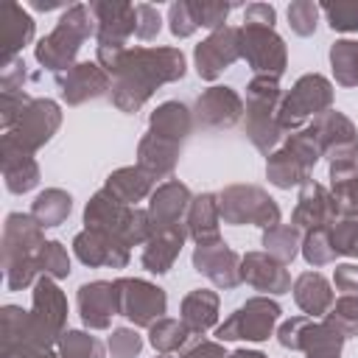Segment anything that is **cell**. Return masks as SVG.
<instances>
[{"mask_svg": "<svg viewBox=\"0 0 358 358\" xmlns=\"http://www.w3.org/2000/svg\"><path fill=\"white\" fill-rule=\"evenodd\" d=\"M95 62L112 78V103L120 112H137L157 87L185 76L179 48H98Z\"/></svg>", "mask_w": 358, "mask_h": 358, "instance_id": "1", "label": "cell"}, {"mask_svg": "<svg viewBox=\"0 0 358 358\" xmlns=\"http://www.w3.org/2000/svg\"><path fill=\"white\" fill-rule=\"evenodd\" d=\"M45 246L42 241V227L34 221V215H22V213H11L6 218L3 227V274H6V285L11 291L25 288L34 282L36 271H39V249Z\"/></svg>", "mask_w": 358, "mask_h": 358, "instance_id": "2", "label": "cell"}, {"mask_svg": "<svg viewBox=\"0 0 358 358\" xmlns=\"http://www.w3.org/2000/svg\"><path fill=\"white\" fill-rule=\"evenodd\" d=\"M98 31V22H95V14L90 11V6H70L62 17H59V25L39 39L36 45V62L45 67V70H53L56 76L70 70L73 67V59L81 48L84 39L95 36Z\"/></svg>", "mask_w": 358, "mask_h": 358, "instance_id": "3", "label": "cell"}, {"mask_svg": "<svg viewBox=\"0 0 358 358\" xmlns=\"http://www.w3.org/2000/svg\"><path fill=\"white\" fill-rule=\"evenodd\" d=\"M280 84L277 78L268 76H255L246 87V134L252 140V145L260 154H274L277 143L282 140V129L277 120L280 112Z\"/></svg>", "mask_w": 358, "mask_h": 358, "instance_id": "4", "label": "cell"}, {"mask_svg": "<svg viewBox=\"0 0 358 358\" xmlns=\"http://www.w3.org/2000/svg\"><path fill=\"white\" fill-rule=\"evenodd\" d=\"M218 213L232 227L255 224V227L271 229V227L280 224L277 201L255 185H232V187L221 190L218 193Z\"/></svg>", "mask_w": 358, "mask_h": 358, "instance_id": "5", "label": "cell"}, {"mask_svg": "<svg viewBox=\"0 0 358 358\" xmlns=\"http://www.w3.org/2000/svg\"><path fill=\"white\" fill-rule=\"evenodd\" d=\"M330 103H333V84L319 73H308L280 101V112H277L280 129L282 131H294L308 117L316 120L319 115H324L330 109Z\"/></svg>", "mask_w": 358, "mask_h": 358, "instance_id": "6", "label": "cell"}, {"mask_svg": "<svg viewBox=\"0 0 358 358\" xmlns=\"http://www.w3.org/2000/svg\"><path fill=\"white\" fill-rule=\"evenodd\" d=\"M112 285H115L117 316H126L137 327H151L154 322H159L165 316L168 299H165V291L157 288L154 282L137 280V277L134 280L131 277H120Z\"/></svg>", "mask_w": 358, "mask_h": 358, "instance_id": "7", "label": "cell"}, {"mask_svg": "<svg viewBox=\"0 0 358 358\" xmlns=\"http://www.w3.org/2000/svg\"><path fill=\"white\" fill-rule=\"evenodd\" d=\"M67 322V299L53 277H39L34 285V310H31V330L42 350H50L53 341L64 336Z\"/></svg>", "mask_w": 358, "mask_h": 358, "instance_id": "8", "label": "cell"}, {"mask_svg": "<svg viewBox=\"0 0 358 358\" xmlns=\"http://www.w3.org/2000/svg\"><path fill=\"white\" fill-rule=\"evenodd\" d=\"M280 305L268 296H252L246 299L229 319H224V324H218L215 338L218 341H235V338H246V341H266L280 319Z\"/></svg>", "mask_w": 358, "mask_h": 358, "instance_id": "9", "label": "cell"}, {"mask_svg": "<svg viewBox=\"0 0 358 358\" xmlns=\"http://www.w3.org/2000/svg\"><path fill=\"white\" fill-rule=\"evenodd\" d=\"M241 59H246L249 70L255 76H268L280 78L285 73V45L274 34V28H260V25H241Z\"/></svg>", "mask_w": 358, "mask_h": 358, "instance_id": "10", "label": "cell"}, {"mask_svg": "<svg viewBox=\"0 0 358 358\" xmlns=\"http://www.w3.org/2000/svg\"><path fill=\"white\" fill-rule=\"evenodd\" d=\"M62 123V112H59V103L56 101H48V98H31V103L25 106V112L20 115V120L14 123L11 131H6L11 140H17L22 148L28 151H36L39 145H45L53 131L59 129Z\"/></svg>", "mask_w": 358, "mask_h": 358, "instance_id": "11", "label": "cell"}, {"mask_svg": "<svg viewBox=\"0 0 358 358\" xmlns=\"http://www.w3.org/2000/svg\"><path fill=\"white\" fill-rule=\"evenodd\" d=\"M241 28H232V25H224L218 31H213L201 45H196V73L204 78V81H215L229 64H235L241 59Z\"/></svg>", "mask_w": 358, "mask_h": 358, "instance_id": "12", "label": "cell"}, {"mask_svg": "<svg viewBox=\"0 0 358 358\" xmlns=\"http://www.w3.org/2000/svg\"><path fill=\"white\" fill-rule=\"evenodd\" d=\"M243 115V101L232 87H210L196 98L193 106V123L207 131L229 129L241 120Z\"/></svg>", "mask_w": 358, "mask_h": 358, "instance_id": "13", "label": "cell"}, {"mask_svg": "<svg viewBox=\"0 0 358 358\" xmlns=\"http://www.w3.org/2000/svg\"><path fill=\"white\" fill-rule=\"evenodd\" d=\"M310 126H313V131L319 137L322 157H330V162H336V159H355L358 157V134H355V126L338 109H327Z\"/></svg>", "mask_w": 358, "mask_h": 358, "instance_id": "14", "label": "cell"}, {"mask_svg": "<svg viewBox=\"0 0 358 358\" xmlns=\"http://www.w3.org/2000/svg\"><path fill=\"white\" fill-rule=\"evenodd\" d=\"M336 215H338V207H336V199L333 193H327L319 182L308 179L299 190V199H296V207H294V215H291V224L302 232H313V229H330L336 224Z\"/></svg>", "mask_w": 358, "mask_h": 358, "instance_id": "15", "label": "cell"}, {"mask_svg": "<svg viewBox=\"0 0 358 358\" xmlns=\"http://www.w3.org/2000/svg\"><path fill=\"white\" fill-rule=\"evenodd\" d=\"M90 11L95 14L98 31V48H126L129 36H134L137 14L134 6L129 3H109V0H95L90 3Z\"/></svg>", "mask_w": 358, "mask_h": 358, "instance_id": "16", "label": "cell"}, {"mask_svg": "<svg viewBox=\"0 0 358 358\" xmlns=\"http://www.w3.org/2000/svg\"><path fill=\"white\" fill-rule=\"evenodd\" d=\"M193 268L199 274H204L218 288L229 291V288L241 285V257L224 241L199 243L196 252H193Z\"/></svg>", "mask_w": 358, "mask_h": 358, "instance_id": "17", "label": "cell"}, {"mask_svg": "<svg viewBox=\"0 0 358 358\" xmlns=\"http://www.w3.org/2000/svg\"><path fill=\"white\" fill-rule=\"evenodd\" d=\"M56 84L62 90V98L70 106H78L90 98H98L109 90V73L98 62H78L70 70L56 76Z\"/></svg>", "mask_w": 358, "mask_h": 358, "instance_id": "18", "label": "cell"}, {"mask_svg": "<svg viewBox=\"0 0 358 358\" xmlns=\"http://www.w3.org/2000/svg\"><path fill=\"white\" fill-rule=\"evenodd\" d=\"M73 252L84 266H109V268H123L129 263V246L106 232L98 229H84L73 238Z\"/></svg>", "mask_w": 358, "mask_h": 358, "instance_id": "19", "label": "cell"}, {"mask_svg": "<svg viewBox=\"0 0 358 358\" xmlns=\"http://www.w3.org/2000/svg\"><path fill=\"white\" fill-rule=\"evenodd\" d=\"M241 282H249L252 288L266 294L291 291V274L285 263H280L268 252H246L241 257Z\"/></svg>", "mask_w": 358, "mask_h": 358, "instance_id": "20", "label": "cell"}, {"mask_svg": "<svg viewBox=\"0 0 358 358\" xmlns=\"http://www.w3.org/2000/svg\"><path fill=\"white\" fill-rule=\"evenodd\" d=\"M190 201H193V196H190L187 185H182L179 179L162 182V185L151 193V204H148V215H151L154 229L173 227V224H185V215H187Z\"/></svg>", "mask_w": 358, "mask_h": 358, "instance_id": "21", "label": "cell"}, {"mask_svg": "<svg viewBox=\"0 0 358 358\" xmlns=\"http://www.w3.org/2000/svg\"><path fill=\"white\" fill-rule=\"evenodd\" d=\"M131 213H134V207L120 204L106 190H98L84 210V224H87V229H98V232H106V235H115L123 241L126 227L131 221Z\"/></svg>", "mask_w": 358, "mask_h": 358, "instance_id": "22", "label": "cell"}, {"mask_svg": "<svg viewBox=\"0 0 358 358\" xmlns=\"http://www.w3.org/2000/svg\"><path fill=\"white\" fill-rule=\"evenodd\" d=\"M78 313L81 322L90 330H106L112 316L117 313V302H115V285L95 280V282H84L78 288Z\"/></svg>", "mask_w": 358, "mask_h": 358, "instance_id": "23", "label": "cell"}, {"mask_svg": "<svg viewBox=\"0 0 358 358\" xmlns=\"http://www.w3.org/2000/svg\"><path fill=\"white\" fill-rule=\"evenodd\" d=\"M3 176L11 193H28L39 185V165L34 159V151L22 148L8 134H3Z\"/></svg>", "mask_w": 358, "mask_h": 358, "instance_id": "24", "label": "cell"}, {"mask_svg": "<svg viewBox=\"0 0 358 358\" xmlns=\"http://www.w3.org/2000/svg\"><path fill=\"white\" fill-rule=\"evenodd\" d=\"M185 238H187L185 224L154 229L151 238L145 241V249H143V268L151 271V274H165L173 266V260L179 257V249H182Z\"/></svg>", "mask_w": 358, "mask_h": 358, "instance_id": "25", "label": "cell"}, {"mask_svg": "<svg viewBox=\"0 0 358 358\" xmlns=\"http://www.w3.org/2000/svg\"><path fill=\"white\" fill-rule=\"evenodd\" d=\"M179 151H182L179 143L145 131V137L137 145V165L157 182V179H165V176L173 173L176 159H179Z\"/></svg>", "mask_w": 358, "mask_h": 358, "instance_id": "26", "label": "cell"}, {"mask_svg": "<svg viewBox=\"0 0 358 358\" xmlns=\"http://www.w3.org/2000/svg\"><path fill=\"white\" fill-rule=\"evenodd\" d=\"M34 36V17L17 6L6 3L0 11V48H3V64L17 59V53L31 42Z\"/></svg>", "mask_w": 358, "mask_h": 358, "instance_id": "27", "label": "cell"}, {"mask_svg": "<svg viewBox=\"0 0 358 358\" xmlns=\"http://www.w3.org/2000/svg\"><path fill=\"white\" fill-rule=\"evenodd\" d=\"M218 221H221V213H218V196L215 193H201L190 201L187 215H185V227H187V235L196 241V246L221 241Z\"/></svg>", "mask_w": 358, "mask_h": 358, "instance_id": "28", "label": "cell"}, {"mask_svg": "<svg viewBox=\"0 0 358 358\" xmlns=\"http://www.w3.org/2000/svg\"><path fill=\"white\" fill-rule=\"evenodd\" d=\"M190 129H193V112L182 101H165L162 106H157L151 112V120H148V131L151 134L173 140L179 145L185 143Z\"/></svg>", "mask_w": 358, "mask_h": 358, "instance_id": "29", "label": "cell"}, {"mask_svg": "<svg viewBox=\"0 0 358 358\" xmlns=\"http://www.w3.org/2000/svg\"><path fill=\"white\" fill-rule=\"evenodd\" d=\"M294 299L296 305L305 310V316L316 319V316H324L330 308H333V291H330V282L319 274V271H305L296 277L294 282Z\"/></svg>", "mask_w": 358, "mask_h": 358, "instance_id": "30", "label": "cell"}, {"mask_svg": "<svg viewBox=\"0 0 358 358\" xmlns=\"http://www.w3.org/2000/svg\"><path fill=\"white\" fill-rule=\"evenodd\" d=\"M182 322L190 336H204L218 322V294L199 288L182 299Z\"/></svg>", "mask_w": 358, "mask_h": 358, "instance_id": "31", "label": "cell"}, {"mask_svg": "<svg viewBox=\"0 0 358 358\" xmlns=\"http://www.w3.org/2000/svg\"><path fill=\"white\" fill-rule=\"evenodd\" d=\"M151 185H154V179H151L140 165H129V168H117L115 173H109L103 190L112 193L120 204L131 207V204L143 201V199L151 193Z\"/></svg>", "mask_w": 358, "mask_h": 358, "instance_id": "32", "label": "cell"}, {"mask_svg": "<svg viewBox=\"0 0 358 358\" xmlns=\"http://www.w3.org/2000/svg\"><path fill=\"white\" fill-rule=\"evenodd\" d=\"M266 176L274 187H282V190H291L296 185H305L310 179V168L294 154L288 151L285 145L274 154H268V162H266Z\"/></svg>", "mask_w": 358, "mask_h": 358, "instance_id": "33", "label": "cell"}, {"mask_svg": "<svg viewBox=\"0 0 358 358\" xmlns=\"http://www.w3.org/2000/svg\"><path fill=\"white\" fill-rule=\"evenodd\" d=\"M341 344L344 338L336 330H330L324 322L308 319L296 350H302L305 358H341Z\"/></svg>", "mask_w": 358, "mask_h": 358, "instance_id": "34", "label": "cell"}, {"mask_svg": "<svg viewBox=\"0 0 358 358\" xmlns=\"http://www.w3.org/2000/svg\"><path fill=\"white\" fill-rule=\"evenodd\" d=\"M70 210H73V199H70V193H64V190H59V187L42 190V193L36 196V201L31 204V215H34V221H36L42 229L59 227V224L70 215Z\"/></svg>", "mask_w": 358, "mask_h": 358, "instance_id": "35", "label": "cell"}, {"mask_svg": "<svg viewBox=\"0 0 358 358\" xmlns=\"http://www.w3.org/2000/svg\"><path fill=\"white\" fill-rule=\"evenodd\" d=\"M148 341H151V347H154L159 355H173V352H179V350L187 347L190 330L185 327L182 319H165V316H162L159 322H154V324L148 327Z\"/></svg>", "mask_w": 358, "mask_h": 358, "instance_id": "36", "label": "cell"}, {"mask_svg": "<svg viewBox=\"0 0 358 358\" xmlns=\"http://www.w3.org/2000/svg\"><path fill=\"white\" fill-rule=\"evenodd\" d=\"M263 246L280 263H291L299 255L302 238H299V229L294 224H277V227H271V229L263 232Z\"/></svg>", "mask_w": 358, "mask_h": 358, "instance_id": "37", "label": "cell"}, {"mask_svg": "<svg viewBox=\"0 0 358 358\" xmlns=\"http://www.w3.org/2000/svg\"><path fill=\"white\" fill-rule=\"evenodd\" d=\"M330 64L341 87H358V42L355 39H338L330 48Z\"/></svg>", "mask_w": 358, "mask_h": 358, "instance_id": "38", "label": "cell"}, {"mask_svg": "<svg viewBox=\"0 0 358 358\" xmlns=\"http://www.w3.org/2000/svg\"><path fill=\"white\" fill-rule=\"evenodd\" d=\"M324 324L336 330L341 338L358 336V296H341L333 302V308L324 313Z\"/></svg>", "mask_w": 358, "mask_h": 358, "instance_id": "39", "label": "cell"}, {"mask_svg": "<svg viewBox=\"0 0 358 358\" xmlns=\"http://www.w3.org/2000/svg\"><path fill=\"white\" fill-rule=\"evenodd\" d=\"M59 355L62 358H103V344L84 330H67L59 338Z\"/></svg>", "mask_w": 358, "mask_h": 358, "instance_id": "40", "label": "cell"}, {"mask_svg": "<svg viewBox=\"0 0 358 358\" xmlns=\"http://www.w3.org/2000/svg\"><path fill=\"white\" fill-rule=\"evenodd\" d=\"M36 263H39V271L45 277L62 280V277L70 274V255H67V249L59 241H45V246L39 249Z\"/></svg>", "mask_w": 358, "mask_h": 358, "instance_id": "41", "label": "cell"}, {"mask_svg": "<svg viewBox=\"0 0 358 358\" xmlns=\"http://www.w3.org/2000/svg\"><path fill=\"white\" fill-rule=\"evenodd\" d=\"M302 255L305 260L316 268V266H327L336 260V249L330 243V229H313V232H305V241H302Z\"/></svg>", "mask_w": 358, "mask_h": 358, "instance_id": "42", "label": "cell"}, {"mask_svg": "<svg viewBox=\"0 0 358 358\" xmlns=\"http://www.w3.org/2000/svg\"><path fill=\"white\" fill-rule=\"evenodd\" d=\"M330 243H333L336 255L358 257V213L344 215L341 221H336L330 227Z\"/></svg>", "mask_w": 358, "mask_h": 358, "instance_id": "43", "label": "cell"}, {"mask_svg": "<svg viewBox=\"0 0 358 358\" xmlns=\"http://www.w3.org/2000/svg\"><path fill=\"white\" fill-rule=\"evenodd\" d=\"M330 22L333 31L352 34L358 31V0H338V3H324L319 6Z\"/></svg>", "mask_w": 358, "mask_h": 358, "instance_id": "44", "label": "cell"}, {"mask_svg": "<svg viewBox=\"0 0 358 358\" xmlns=\"http://www.w3.org/2000/svg\"><path fill=\"white\" fill-rule=\"evenodd\" d=\"M319 6L310 3V0H296L288 6V25L296 36H310L316 31V22H319Z\"/></svg>", "mask_w": 358, "mask_h": 358, "instance_id": "45", "label": "cell"}, {"mask_svg": "<svg viewBox=\"0 0 358 358\" xmlns=\"http://www.w3.org/2000/svg\"><path fill=\"white\" fill-rule=\"evenodd\" d=\"M193 6V14H196V22L199 28H210V31H218L224 28L229 11L235 8L232 3H210V0H201V3H190Z\"/></svg>", "mask_w": 358, "mask_h": 358, "instance_id": "46", "label": "cell"}, {"mask_svg": "<svg viewBox=\"0 0 358 358\" xmlns=\"http://www.w3.org/2000/svg\"><path fill=\"white\" fill-rule=\"evenodd\" d=\"M168 22H171V34H173V36H179V39L190 36V34L199 28L196 14H193V6H190V3H185V0L171 3V6H168Z\"/></svg>", "mask_w": 358, "mask_h": 358, "instance_id": "47", "label": "cell"}, {"mask_svg": "<svg viewBox=\"0 0 358 358\" xmlns=\"http://www.w3.org/2000/svg\"><path fill=\"white\" fill-rule=\"evenodd\" d=\"M143 350V338L131 327H117L109 336V352L115 358H137Z\"/></svg>", "mask_w": 358, "mask_h": 358, "instance_id": "48", "label": "cell"}, {"mask_svg": "<svg viewBox=\"0 0 358 358\" xmlns=\"http://www.w3.org/2000/svg\"><path fill=\"white\" fill-rule=\"evenodd\" d=\"M134 14H137L134 36L143 39V42L154 39V36L159 34V28H162V17H159V11H157L154 6H148V3H137V6H134Z\"/></svg>", "mask_w": 358, "mask_h": 358, "instance_id": "49", "label": "cell"}, {"mask_svg": "<svg viewBox=\"0 0 358 358\" xmlns=\"http://www.w3.org/2000/svg\"><path fill=\"white\" fill-rule=\"evenodd\" d=\"M28 103H31V98L25 92H0V123L6 131L14 129V123L20 120V115L25 112Z\"/></svg>", "mask_w": 358, "mask_h": 358, "instance_id": "50", "label": "cell"}, {"mask_svg": "<svg viewBox=\"0 0 358 358\" xmlns=\"http://www.w3.org/2000/svg\"><path fill=\"white\" fill-rule=\"evenodd\" d=\"M22 81H25V62L17 56V59L3 64V70H0V90L3 92H22Z\"/></svg>", "mask_w": 358, "mask_h": 358, "instance_id": "51", "label": "cell"}, {"mask_svg": "<svg viewBox=\"0 0 358 358\" xmlns=\"http://www.w3.org/2000/svg\"><path fill=\"white\" fill-rule=\"evenodd\" d=\"M333 285L347 294V296H358V266L355 263H341L333 271Z\"/></svg>", "mask_w": 358, "mask_h": 358, "instance_id": "52", "label": "cell"}, {"mask_svg": "<svg viewBox=\"0 0 358 358\" xmlns=\"http://www.w3.org/2000/svg\"><path fill=\"white\" fill-rule=\"evenodd\" d=\"M277 11L268 3H252L243 8V25H260V28H274Z\"/></svg>", "mask_w": 358, "mask_h": 358, "instance_id": "53", "label": "cell"}, {"mask_svg": "<svg viewBox=\"0 0 358 358\" xmlns=\"http://www.w3.org/2000/svg\"><path fill=\"white\" fill-rule=\"evenodd\" d=\"M179 358H229L227 352H224V347L221 344H215V341H193L187 350H182V355Z\"/></svg>", "mask_w": 358, "mask_h": 358, "instance_id": "54", "label": "cell"}, {"mask_svg": "<svg viewBox=\"0 0 358 358\" xmlns=\"http://www.w3.org/2000/svg\"><path fill=\"white\" fill-rule=\"evenodd\" d=\"M31 6H34V8H39V11H50V8H62L64 3H62V0H48V3H42V0H34Z\"/></svg>", "mask_w": 358, "mask_h": 358, "instance_id": "55", "label": "cell"}, {"mask_svg": "<svg viewBox=\"0 0 358 358\" xmlns=\"http://www.w3.org/2000/svg\"><path fill=\"white\" fill-rule=\"evenodd\" d=\"M229 358H266L263 352H255V350H235Z\"/></svg>", "mask_w": 358, "mask_h": 358, "instance_id": "56", "label": "cell"}, {"mask_svg": "<svg viewBox=\"0 0 358 358\" xmlns=\"http://www.w3.org/2000/svg\"><path fill=\"white\" fill-rule=\"evenodd\" d=\"M36 358H62V355H53V352H50V350H45V352H39V355H36Z\"/></svg>", "mask_w": 358, "mask_h": 358, "instance_id": "57", "label": "cell"}, {"mask_svg": "<svg viewBox=\"0 0 358 358\" xmlns=\"http://www.w3.org/2000/svg\"><path fill=\"white\" fill-rule=\"evenodd\" d=\"M157 358H173V355H157Z\"/></svg>", "mask_w": 358, "mask_h": 358, "instance_id": "58", "label": "cell"}]
</instances>
